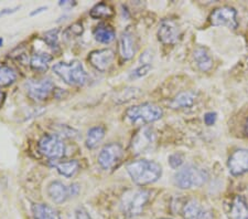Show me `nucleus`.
Wrapping results in <instances>:
<instances>
[{
	"instance_id": "nucleus-1",
	"label": "nucleus",
	"mask_w": 248,
	"mask_h": 219,
	"mask_svg": "<svg viewBox=\"0 0 248 219\" xmlns=\"http://www.w3.org/2000/svg\"><path fill=\"white\" fill-rule=\"evenodd\" d=\"M127 172L137 185L145 186L154 184L161 177L162 168L160 164L155 161L139 159L131 162L127 166Z\"/></svg>"
},
{
	"instance_id": "nucleus-10",
	"label": "nucleus",
	"mask_w": 248,
	"mask_h": 219,
	"mask_svg": "<svg viewBox=\"0 0 248 219\" xmlns=\"http://www.w3.org/2000/svg\"><path fill=\"white\" fill-rule=\"evenodd\" d=\"M114 59V51L110 49L95 50L89 54V61L91 66L99 72H107L110 69V67L113 66Z\"/></svg>"
},
{
	"instance_id": "nucleus-20",
	"label": "nucleus",
	"mask_w": 248,
	"mask_h": 219,
	"mask_svg": "<svg viewBox=\"0 0 248 219\" xmlns=\"http://www.w3.org/2000/svg\"><path fill=\"white\" fill-rule=\"evenodd\" d=\"M105 137V129L102 126H94L87 132L86 139H85V145L89 150H94L97 147L103 138Z\"/></svg>"
},
{
	"instance_id": "nucleus-9",
	"label": "nucleus",
	"mask_w": 248,
	"mask_h": 219,
	"mask_svg": "<svg viewBox=\"0 0 248 219\" xmlns=\"http://www.w3.org/2000/svg\"><path fill=\"white\" fill-rule=\"evenodd\" d=\"M236 10L234 8L224 6L215 9L210 16V21L213 26H226L231 29H236L238 26L236 19Z\"/></svg>"
},
{
	"instance_id": "nucleus-25",
	"label": "nucleus",
	"mask_w": 248,
	"mask_h": 219,
	"mask_svg": "<svg viewBox=\"0 0 248 219\" xmlns=\"http://www.w3.org/2000/svg\"><path fill=\"white\" fill-rule=\"evenodd\" d=\"M18 78L17 71L9 66H0V87L9 86L16 82Z\"/></svg>"
},
{
	"instance_id": "nucleus-13",
	"label": "nucleus",
	"mask_w": 248,
	"mask_h": 219,
	"mask_svg": "<svg viewBox=\"0 0 248 219\" xmlns=\"http://www.w3.org/2000/svg\"><path fill=\"white\" fill-rule=\"evenodd\" d=\"M182 214L186 219H213V213L194 199L186 202L183 207Z\"/></svg>"
},
{
	"instance_id": "nucleus-35",
	"label": "nucleus",
	"mask_w": 248,
	"mask_h": 219,
	"mask_svg": "<svg viewBox=\"0 0 248 219\" xmlns=\"http://www.w3.org/2000/svg\"><path fill=\"white\" fill-rule=\"evenodd\" d=\"M47 9V7H40L38 8V9H35L34 11H32V13L30 14V16H35V15H39L43 13V11H46Z\"/></svg>"
},
{
	"instance_id": "nucleus-8",
	"label": "nucleus",
	"mask_w": 248,
	"mask_h": 219,
	"mask_svg": "<svg viewBox=\"0 0 248 219\" xmlns=\"http://www.w3.org/2000/svg\"><path fill=\"white\" fill-rule=\"evenodd\" d=\"M26 89L28 95L32 100H34V101H43V100L49 98V95L54 89V84L49 78L29 80L26 83Z\"/></svg>"
},
{
	"instance_id": "nucleus-23",
	"label": "nucleus",
	"mask_w": 248,
	"mask_h": 219,
	"mask_svg": "<svg viewBox=\"0 0 248 219\" xmlns=\"http://www.w3.org/2000/svg\"><path fill=\"white\" fill-rule=\"evenodd\" d=\"M51 61H52V57L50 54L43 53V52L35 53L32 55V58L30 60V66L33 70L43 72V71L47 70Z\"/></svg>"
},
{
	"instance_id": "nucleus-24",
	"label": "nucleus",
	"mask_w": 248,
	"mask_h": 219,
	"mask_svg": "<svg viewBox=\"0 0 248 219\" xmlns=\"http://www.w3.org/2000/svg\"><path fill=\"white\" fill-rule=\"evenodd\" d=\"M195 98H197V95L193 92H182L172 100L170 105L172 109H185V107L191 106L193 104Z\"/></svg>"
},
{
	"instance_id": "nucleus-5",
	"label": "nucleus",
	"mask_w": 248,
	"mask_h": 219,
	"mask_svg": "<svg viewBox=\"0 0 248 219\" xmlns=\"http://www.w3.org/2000/svg\"><path fill=\"white\" fill-rule=\"evenodd\" d=\"M150 193L145 189L131 190L124 195L122 199V208L127 216L135 217L142 213L143 208L149 201Z\"/></svg>"
},
{
	"instance_id": "nucleus-14",
	"label": "nucleus",
	"mask_w": 248,
	"mask_h": 219,
	"mask_svg": "<svg viewBox=\"0 0 248 219\" xmlns=\"http://www.w3.org/2000/svg\"><path fill=\"white\" fill-rule=\"evenodd\" d=\"M136 41L134 34L130 31H124L119 38V52L123 59L130 60L136 53Z\"/></svg>"
},
{
	"instance_id": "nucleus-22",
	"label": "nucleus",
	"mask_w": 248,
	"mask_h": 219,
	"mask_svg": "<svg viewBox=\"0 0 248 219\" xmlns=\"http://www.w3.org/2000/svg\"><path fill=\"white\" fill-rule=\"evenodd\" d=\"M116 37L115 30L108 25H105V23H102L95 28L94 30V38L96 41L101 43H110Z\"/></svg>"
},
{
	"instance_id": "nucleus-2",
	"label": "nucleus",
	"mask_w": 248,
	"mask_h": 219,
	"mask_svg": "<svg viewBox=\"0 0 248 219\" xmlns=\"http://www.w3.org/2000/svg\"><path fill=\"white\" fill-rule=\"evenodd\" d=\"M53 71L66 84L72 86H83L89 81V74L82 63L77 60L70 63L59 62L53 66Z\"/></svg>"
},
{
	"instance_id": "nucleus-33",
	"label": "nucleus",
	"mask_w": 248,
	"mask_h": 219,
	"mask_svg": "<svg viewBox=\"0 0 248 219\" xmlns=\"http://www.w3.org/2000/svg\"><path fill=\"white\" fill-rule=\"evenodd\" d=\"M79 189H81V187H79V185L77 184V183H74V184H72V185L69 187L70 196H71V197H75V196H77V195L79 193Z\"/></svg>"
},
{
	"instance_id": "nucleus-27",
	"label": "nucleus",
	"mask_w": 248,
	"mask_h": 219,
	"mask_svg": "<svg viewBox=\"0 0 248 219\" xmlns=\"http://www.w3.org/2000/svg\"><path fill=\"white\" fill-rule=\"evenodd\" d=\"M45 41L52 49H57L59 47V30L52 29L45 34Z\"/></svg>"
},
{
	"instance_id": "nucleus-3",
	"label": "nucleus",
	"mask_w": 248,
	"mask_h": 219,
	"mask_svg": "<svg viewBox=\"0 0 248 219\" xmlns=\"http://www.w3.org/2000/svg\"><path fill=\"white\" fill-rule=\"evenodd\" d=\"M209 175L205 170L194 165H187L174 175V184L181 189L201 187L207 181Z\"/></svg>"
},
{
	"instance_id": "nucleus-19",
	"label": "nucleus",
	"mask_w": 248,
	"mask_h": 219,
	"mask_svg": "<svg viewBox=\"0 0 248 219\" xmlns=\"http://www.w3.org/2000/svg\"><path fill=\"white\" fill-rule=\"evenodd\" d=\"M53 166L60 175H62V176L66 178L74 177L79 170V163L78 161H74V159L73 161L55 162Z\"/></svg>"
},
{
	"instance_id": "nucleus-11",
	"label": "nucleus",
	"mask_w": 248,
	"mask_h": 219,
	"mask_svg": "<svg viewBox=\"0 0 248 219\" xmlns=\"http://www.w3.org/2000/svg\"><path fill=\"white\" fill-rule=\"evenodd\" d=\"M181 37L179 26L173 20L165 19L160 22L158 29V39L163 45H175Z\"/></svg>"
},
{
	"instance_id": "nucleus-36",
	"label": "nucleus",
	"mask_w": 248,
	"mask_h": 219,
	"mask_svg": "<svg viewBox=\"0 0 248 219\" xmlns=\"http://www.w3.org/2000/svg\"><path fill=\"white\" fill-rule=\"evenodd\" d=\"M5 100H6V93L2 92V91L0 90V109H1L3 103H5Z\"/></svg>"
},
{
	"instance_id": "nucleus-37",
	"label": "nucleus",
	"mask_w": 248,
	"mask_h": 219,
	"mask_svg": "<svg viewBox=\"0 0 248 219\" xmlns=\"http://www.w3.org/2000/svg\"><path fill=\"white\" fill-rule=\"evenodd\" d=\"M245 131H246V134L248 135V119H247V122H246V125H245Z\"/></svg>"
},
{
	"instance_id": "nucleus-7",
	"label": "nucleus",
	"mask_w": 248,
	"mask_h": 219,
	"mask_svg": "<svg viewBox=\"0 0 248 219\" xmlns=\"http://www.w3.org/2000/svg\"><path fill=\"white\" fill-rule=\"evenodd\" d=\"M123 157V147L118 143H110L105 145L98 154V164L103 169L109 170L121 162Z\"/></svg>"
},
{
	"instance_id": "nucleus-12",
	"label": "nucleus",
	"mask_w": 248,
	"mask_h": 219,
	"mask_svg": "<svg viewBox=\"0 0 248 219\" xmlns=\"http://www.w3.org/2000/svg\"><path fill=\"white\" fill-rule=\"evenodd\" d=\"M230 173L234 176H241L248 172V150L239 149L231 155L227 162Z\"/></svg>"
},
{
	"instance_id": "nucleus-15",
	"label": "nucleus",
	"mask_w": 248,
	"mask_h": 219,
	"mask_svg": "<svg viewBox=\"0 0 248 219\" xmlns=\"http://www.w3.org/2000/svg\"><path fill=\"white\" fill-rule=\"evenodd\" d=\"M47 195H49L51 201L54 202L55 204H62V202L71 198L69 187H66L60 181H54L51 183L47 187Z\"/></svg>"
},
{
	"instance_id": "nucleus-31",
	"label": "nucleus",
	"mask_w": 248,
	"mask_h": 219,
	"mask_svg": "<svg viewBox=\"0 0 248 219\" xmlns=\"http://www.w3.org/2000/svg\"><path fill=\"white\" fill-rule=\"evenodd\" d=\"M215 121H217V113L209 112L204 115V122H205L206 125H213Z\"/></svg>"
},
{
	"instance_id": "nucleus-16",
	"label": "nucleus",
	"mask_w": 248,
	"mask_h": 219,
	"mask_svg": "<svg viewBox=\"0 0 248 219\" xmlns=\"http://www.w3.org/2000/svg\"><path fill=\"white\" fill-rule=\"evenodd\" d=\"M34 219H61L57 209L46 204H34L32 206Z\"/></svg>"
},
{
	"instance_id": "nucleus-29",
	"label": "nucleus",
	"mask_w": 248,
	"mask_h": 219,
	"mask_svg": "<svg viewBox=\"0 0 248 219\" xmlns=\"http://www.w3.org/2000/svg\"><path fill=\"white\" fill-rule=\"evenodd\" d=\"M183 162H185V157H183V155L180 153L172 154L169 157V164L172 168H178V167L183 164Z\"/></svg>"
},
{
	"instance_id": "nucleus-34",
	"label": "nucleus",
	"mask_w": 248,
	"mask_h": 219,
	"mask_svg": "<svg viewBox=\"0 0 248 219\" xmlns=\"http://www.w3.org/2000/svg\"><path fill=\"white\" fill-rule=\"evenodd\" d=\"M18 9H19V7L5 8V9L0 10V17H3V16H8V15H11V14H15Z\"/></svg>"
},
{
	"instance_id": "nucleus-26",
	"label": "nucleus",
	"mask_w": 248,
	"mask_h": 219,
	"mask_svg": "<svg viewBox=\"0 0 248 219\" xmlns=\"http://www.w3.org/2000/svg\"><path fill=\"white\" fill-rule=\"evenodd\" d=\"M90 16L93 19H108L114 16V10L107 3L99 2L92 8Z\"/></svg>"
},
{
	"instance_id": "nucleus-30",
	"label": "nucleus",
	"mask_w": 248,
	"mask_h": 219,
	"mask_svg": "<svg viewBox=\"0 0 248 219\" xmlns=\"http://www.w3.org/2000/svg\"><path fill=\"white\" fill-rule=\"evenodd\" d=\"M75 219H93L91 217V215L87 213L86 209L79 207L77 210H75Z\"/></svg>"
},
{
	"instance_id": "nucleus-28",
	"label": "nucleus",
	"mask_w": 248,
	"mask_h": 219,
	"mask_svg": "<svg viewBox=\"0 0 248 219\" xmlns=\"http://www.w3.org/2000/svg\"><path fill=\"white\" fill-rule=\"evenodd\" d=\"M150 70H151L150 65H142L141 67H137V69L134 70L133 72H131L130 78H134V79L142 78V77H145L146 74H148V72H149Z\"/></svg>"
},
{
	"instance_id": "nucleus-32",
	"label": "nucleus",
	"mask_w": 248,
	"mask_h": 219,
	"mask_svg": "<svg viewBox=\"0 0 248 219\" xmlns=\"http://www.w3.org/2000/svg\"><path fill=\"white\" fill-rule=\"evenodd\" d=\"M67 31H71L73 35H79L83 34V26L82 23H74L73 26H71L69 28V30Z\"/></svg>"
},
{
	"instance_id": "nucleus-6",
	"label": "nucleus",
	"mask_w": 248,
	"mask_h": 219,
	"mask_svg": "<svg viewBox=\"0 0 248 219\" xmlns=\"http://www.w3.org/2000/svg\"><path fill=\"white\" fill-rule=\"evenodd\" d=\"M39 152L50 159H59L65 154V144L58 135L50 134L41 137L38 143Z\"/></svg>"
},
{
	"instance_id": "nucleus-38",
	"label": "nucleus",
	"mask_w": 248,
	"mask_h": 219,
	"mask_svg": "<svg viewBox=\"0 0 248 219\" xmlns=\"http://www.w3.org/2000/svg\"><path fill=\"white\" fill-rule=\"evenodd\" d=\"M2 43H3V39L0 38V47H2Z\"/></svg>"
},
{
	"instance_id": "nucleus-18",
	"label": "nucleus",
	"mask_w": 248,
	"mask_h": 219,
	"mask_svg": "<svg viewBox=\"0 0 248 219\" xmlns=\"http://www.w3.org/2000/svg\"><path fill=\"white\" fill-rule=\"evenodd\" d=\"M193 58L198 67L203 72H206V71H209L213 67V59H212L210 53L207 52V50L202 47L197 48L194 50Z\"/></svg>"
},
{
	"instance_id": "nucleus-17",
	"label": "nucleus",
	"mask_w": 248,
	"mask_h": 219,
	"mask_svg": "<svg viewBox=\"0 0 248 219\" xmlns=\"http://www.w3.org/2000/svg\"><path fill=\"white\" fill-rule=\"evenodd\" d=\"M231 219H248V205L241 196H236L230 208Z\"/></svg>"
},
{
	"instance_id": "nucleus-4",
	"label": "nucleus",
	"mask_w": 248,
	"mask_h": 219,
	"mask_svg": "<svg viewBox=\"0 0 248 219\" xmlns=\"http://www.w3.org/2000/svg\"><path fill=\"white\" fill-rule=\"evenodd\" d=\"M161 107L154 103H142V104L129 107L126 111V118L133 124H147L158 121L162 118Z\"/></svg>"
},
{
	"instance_id": "nucleus-21",
	"label": "nucleus",
	"mask_w": 248,
	"mask_h": 219,
	"mask_svg": "<svg viewBox=\"0 0 248 219\" xmlns=\"http://www.w3.org/2000/svg\"><path fill=\"white\" fill-rule=\"evenodd\" d=\"M154 133L150 129H145L140 132L137 136H136L135 142L133 143V146L138 153H141L142 151H145L147 147L151 145V143L154 142Z\"/></svg>"
}]
</instances>
